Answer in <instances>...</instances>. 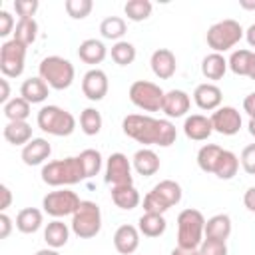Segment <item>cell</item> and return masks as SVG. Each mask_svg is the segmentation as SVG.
Wrapping results in <instances>:
<instances>
[{
	"mask_svg": "<svg viewBox=\"0 0 255 255\" xmlns=\"http://www.w3.org/2000/svg\"><path fill=\"white\" fill-rule=\"evenodd\" d=\"M251 80H255V52H253V60H251V68H249V76Z\"/></svg>",
	"mask_w": 255,
	"mask_h": 255,
	"instance_id": "55",
	"label": "cell"
},
{
	"mask_svg": "<svg viewBox=\"0 0 255 255\" xmlns=\"http://www.w3.org/2000/svg\"><path fill=\"white\" fill-rule=\"evenodd\" d=\"M106 54H108V50H106L104 42H100V40H96V38H88V40H84V42L80 44V48H78V56H80V60L86 62V64H92V66L104 62Z\"/></svg>",
	"mask_w": 255,
	"mask_h": 255,
	"instance_id": "24",
	"label": "cell"
},
{
	"mask_svg": "<svg viewBox=\"0 0 255 255\" xmlns=\"http://www.w3.org/2000/svg\"><path fill=\"white\" fill-rule=\"evenodd\" d=\"M12 28H14V18L10 12L6 10H0V36L6 38L8 34H12Z\"/></svg>",
	"mask_w": 255,
	"mask_h": 255,
	"instance_id": "45",
	"label": "cell"
},
{
	"mask_svg": "<svg viewBox=\"0 0 255 255\" xmlns=\"http://www.w3.org/2000/svg\"><path fill=\"white\" fill-rule=\"evenodd\" d=\"M165 92L147 80H137L129 86V100L133 106H137L143 112H159L163 104Z\"/></svg>",
	"mask_w": 255,
	"mask_h": 255,
	"instance_id": "9",
	"label": "cell"
},
{
	"mask_svg": "<svg viewBox=\"0 0 255 255\" xmlns=\"http://www.w3.org/2000/svg\"><path fill=\"white\" fill-rule=\"evenodd\" d=\"M245 38H247L249 46H251V48H255V24H251V26L245 30Z\"/></svg>",
	"mask_w": 255,
	"mask_h": 255,
	"instance_id": "51",
	"label": "cell"
},
{
	"mask_svg": "<svg viewBox=\"0 0 255 255\" xmlns=\"http://www.w3.org/2000/svg\"><path fill=\"white\" fill-rule=\"evenodd\" d=\"M209 120H211L213 131H217L221 135H235L241 129V114L231 106L217 108Z\"/></svg>",
	"mask_w": 255,
	"mask_h": 255,
	"instance_id": "13",
	"label": "cell"
},
{
	"mask_svg": "<svg viewBox=\"0 0 255 255\" xmlns=\"http://www.w3.org/2000/svg\"><path fill=\"white\" fill-rule=\"evenodd\" d=\"M26 48L18 40H8L0 46V70L4 78H18L24 72V62H26Z\"/></svg>",
	"mask_w": 255,
	"mask_h": 255,
	"instance_id": "10",
	"label": "cell"
},
{
	"mask_svg": "<svg viewBox=\"0 0 255 255\" xmlns=\"http://www.w3.org/2000/svg\"><path fill=\"white\" fill-rule=\"evenodd\" d=\"M126 30H128L126 20L120 18V16H108L100 24V32L106 40H118L120 42V38L126 34Z\"/></svg>",
	"mask_w": 255,
	"mask_h": 255,
	"instance_id": "33",
	"label": "cell"
},
{
	"mask_svg": "<svg viewBox=\"0 0 255 255\" xmlns=\"http://www.w3.org/2000/svg\"><path fill=\"white\" fill-rule=\"evenodd\" d=\"M110 56L112 60L118 64V66H129L133 60H135V46L131 42H126V40H120L112 46L110 50Z\"/></svg>",
	"mask_w": 255,
	"mask_h": 255,
	"instance_id": "35",
	"label": "cell"
},
{
	"mask_svg": "<svg viewBox=\"0 0 255 255\" xmlns=\"http://www.w3.org/2000/svg\"><path fill=\"white\" fill-rule=\"evenodd\" d=\"M151 8L153 6H151L149 0H128L126 6H124V12L131 22H141V20L149 18Z\"/></svg>",
	"mask_w": 255,
	"mask_h": 255,
	"instance_id": "37",
	"label": "cell"
},
{
	"mask_svg": "<svg viewBox=\"0 0 255 255\" xmlns=\"http://www.w3.org/2000/svg\"><path fill=\"white\" fill-rule=\"evenodd\" d=\"M131 161H133L135 171L139 175H143V177H149V175L157 173V169H159V157H157V153L153 149H147V147L137 149L133 153Z\"/></svg>",
	"mask_w": 255,
	"mask_h": 255,
	"instance_id": "23",
	"label": "cell"
},
{
	"mask_svg": "<svg viewBox=\"0 0 255 255\" xmlns=\"http://www.w3.org/2000/svg\"><path fill=\"white\" fill-rule=\"evenodd\" d=\"M0 193H2V205H0V209L4 211V209H8L10 203H12V193H10L8 185H0Z\"/></svg>",
	"mask_w": 255,
	"mask_h": 255,
	"instance_id": "49",
	"label": "cell"
},
{
	"mask_svg": "<svg viewBox=\"0 0 255 255\" xmlns=\"http://www.w3.org/2000/svg\"><path fill=\"white\" fill-rule=\"evenodd\" d=\"M40 78L52 88V90H66L74 82V66L62 56H48L38 66Z\"/></svg>",
	"mask_w": 255,
	"mask_h": 255,
	"instance_id": "5",
	"label": "cell"
},
{
	"mask_svg": "<svg viewBox=\"0 0 255 255\" xmlns=\"http://www.w3.org/2000/svg\"><path fill=\"white\" fill-rule=\"evenodd\" d=\"M165 227H167V223H165L163 215H159V213H143L137 221V229L145 237H159V235H163Z\"/></svg>",
	"mask_w": 255,
	"mask_h": 255,
	"instance_id": "30",
	"label": "cell"
},
{
	"mask_svg": "<svg viewBox=\"0 0 255 255\" xmlns=\"http://www.w3.org/2000/svg\"><path fill=\"white\" fill-rule=\"evenodd\" d=\"M193 100H195V104H197L199 110L211 112V110H217V108L221 106L223 94H221V90H219L215 84H207V82H205V84H199V86L195 88Z\"/></svg>",
	"mask_w": 255,
	"mask_h": 255,
	"instance_id": "17",
	"label": "cell"
},
{
	"mask_svg": "<svg viewBox=\"0 0 255 255\" xmlns=\"http://www.w3.org/2000/svg\"><path fill=\"white\" fill-rule=\"evenodd\" d=\"M68 237H70V229L64 221L60 219H54L46 225L44 229V241L50 245V249H60L68 243Z\"/></svg>",
	"mask_w": 255,
	"mask_h": 255,
	"instance_id": "27",
	"label": "cell"
},
{
	"mask_svg": "<svg viewBox=\"0 0 255 255\" xmlns=\"http://www.w3.org/2000/svg\"><path fill=\"white\" fill-rule=\"evenodd\" d=\"M171 255H201L199 249H181V247H175L171 251Z\"/></svg>",
	"mask_w": 255,
	"mask_h": 255,
	"instance_id": "52",
	"label": "cell"
},
{
	"mask_svg": "<svg viewBox=\"0 0 255 255\" xmlns=\"http://www.w3.org/2000/svg\"><path fill=\"white\" fill-rule=\"evenodd\" d=\"M221 151H223V147H219L217 143H205L197 151V165H199V169L205 171V173H213Z\"/></svg>",
	"mask_w": 255,
	"mask_h": 255,
	"instance_id": "32",
	"label": "cell"
},
{
	"mask_svg": "<svg viewBox=\"0 0 255 255\" xmlns=\"http://www.w3.org/2000/svg\"><path fill=\"white\" fill-rule=\"evenodd\" d=\"M181 201V185L173 179H163L143 197V211L145 213H159L163 215L169 207Z\"/></svg>",
	"mask_w": 255,
	"mask_h": 255,
	"instance_id": "4",
	"label": "cell"
},
{
	"mask_svg": "<svg viewBox=\"0 0 255 255\" xmlns=\"http://www.w3.org/2000/svg\"><path fill=\"white\" fill-rule=\"evenodd\" d=\"M227 72V60L217 54V52H211L203 58L201 62V74L207 78V80H221Z\"/></svg>",
	"mask_w": 255,
	"mask_h": 255,
	"instance_id": "29",
	"label": "cell"
},
{
	"mask_svg": "<svg viewBox=\"0 0 255 255\" xmlns=\"http://www.w3.org/2000/svg\"><path fill=\"white\" fill-rule=\"evenodd\" d=\"M38 36V22L34 18H20L14 28V40L22 42L24 46H30Z\"/></svg>",
	"mask_w": 255,
	"mask_h": 255,
	"instance_id": "34",
	"label": "cell"
},
{
	"mask_svg": "<svg viewBox=\"0 0 255 255\" xmlns=\"http://www.w3.org/2000/svg\"><path fill=\"white\" fill-rule=\"evenodd\" d=\"M243 34H245V32H243L241 24H239L237 20L227 18V20L215 22V24L207 30L205 40H207V46H209L213 52L221 54V52L233 48V46L243 38Z\"/></svg>",
	"mask_w": 255,
	"mask_h": 255,
	"instance_id": "7",
	"label": "cell"
},
{
	"mask_svg": "<svg viewBox=\"0 0 255 255\" xmlns=\"http://www.w3.org/2000/svg\"><path fill=\"white\" fill-rule=\"evenodd\" d=\"M251 60H253V52H251V50H235V52L231 54L227 66H229L231 72L237 74V76H249Z\"/></svg>",
	"mask_w": 255,
	"mask_h": 255,
	"instance_id": "38",
	"label": "cell"
},
{
	"mask_svg": "<svg viewBox=\"0 0 255 255\" xmlns=\"http://www.w3.org/2000/svg\"><path fill=\"white\" fill-rule=\"evenodd\" d=\"M183 131L189 139L193 141H203L207 139L211 133H213V126H211V120L201 116V114H193L189 118H185V124H183Z\"/></svg>",
	"mask_w": 255,
	"mask_h": 255,
	"instance_id": "20",
	"label": "cell"
},
{
	"mask_svg": "<svg viewBox=\"0 0 255 255\" xmlns=\"http://www.w3.org/2000/svg\"><path fill=\"white\" fill-rule=\"evenodd\" d=\"M50 86L38 76V78H28L20 86V98H24L28 104H40L48 98Z\"/></svg>",
	"mask_w": 255,
	"mask_h": 255,
	"instance_id": "21",
	"label": "cell"
},
{
	"mask_svg": "<svg viewBox=\"0 0 255 255\" xmlns=\"http://www.w3.org/2000/svg\"><path fill=\"white\" fill-rule=\"evenodd\" d=\"M38 128L50 135H70L74 129H76V120L74 116L60 108V106H44L40 112H38Z\"/></svg>",
	"mask_w": 255,
	"mask_h": 255,
	"instance_id": "6",
	"label": "cell"
},
{
	"mask_svg": "<svg viewBox=\"0 0 255 255\" xmlns=\"http://www.w3.org/2000/svg\"><path fill=\"white\" fill-rule=\"evenodd\" d=\"M42 227V211L36 207H24L16 215V229L22 233H36Z\"/></svg>",
	"mask_w": 255,
	"mask_h": 255,
	"instance_id": "28",
	"label": "cell"
},
{
	"mask_svg": "<svg viewBox=\"0 0 255 255\" xmlns=\"http://www.w3.org/2000/svg\"><path fill=\"white\" fill-rule=\"evenodd\" d=\"M30 106L24 98H12L8 104H4V116L8 118V122H26V118L30 116Z\"/></svg>",
	"mask_w": 255,
	"mask_h": 255,
	"instance_id": "36",
	"label": "cell"
},
{
	"mask_svg": "<svg viewBox=\"0 0 255 255\" xmlns=\"http://www.w3.org/2000/svg\"><path fill=\"white\" fill-rule=\"evenodd\" d=\"M82 199L76 195V191L70 189H58V191H50L44 199H42V207L48 215L60 219L66 215H74L76 209L80 207Z\"/></svg>",
	"mask_w": 255,
	"mask_h": 255,
	"instance_id": "11",
	"label": "cell"
},
{
	"mask_svg": "<svg viewBox=\"0 0 255 255\" xmlns=\"http://www.w3.org/2000/svg\"><path fill=\"white\" fill-rule=\"evenodd\" d=\"M243 110L249 114V118H255V92H251L249 96H245V100H243Z\"/></svg>",
	"mask_w": 255,
	"mask_h": 255,
	"instance_id": "48",
	"label": "cell"
},
{
	"mask_svg": "<svg viewBox=\"0 0 255 255\" xmlns=\"http://www.w3.org/2000/svg\"><path fill=\"white\" fill-rule=\"evenodd\" d=\"M10 231H12V219L6 213H2L0 215V239H6Z\"/></svg>",
	"mask_w": 255,
	"mask_h": 255,
	"instance_id": "46",
	"label": "cell"
},
{
	"mask_svg": "<svg viewBox=\"0 0 255 255\" xmlns=\"http://www.w3.org/2000/svg\"><path fill=\"white\" fill-rule=\"evenodd\" d=\"M112 201L120 209H135L139 205V193L133 185H116L112 187Z\"/></svg>",
	"mask_w": 255,
	"mask_h": 255,
	"instance_id": "26",
	"label": "cell"
},
{
	"mask_svg": "<svg viewBox=\"0 0 255 255\" xmlns=\"http://www.w3.org/2000/svg\"><path fill=\"white\" fill-rule=\"evenodd\" d=\"M239 161H241L243 169H245L249 175H255V143H249V145L243 147Z\"/></svg>",
	"mask_w": 255,
	"mask_h": 255,
	"instance_id": "44",
	"label": "cell"
},
{
	"mask_svg": "<svg viewBox=\"0 0 255 255\" xmlns=\"http://www.w3.org/2000/svg\"><path fill=\"white\" fill-rule=\"evenodd\" d=\"M114 245L118 253L122 255H131L139 247V231L133 225H120L114 233Z\"/></svg>",
	"mask_w": 255,
	"mask_h": 255,
	"instance_id": "19",
	"label": "cell"
},
{
	"mask_svg": "<svg viewBox=\"0 0 255 255\" xmlns=\"http://www.w3.org/2000/svg\"><path fill=\"white\" fill-rule=\"evenodd\" d=\"M40 175H42V181L52 187L74 185V183H80L82 179H86L80 157H64V159L50 161L42 167Z\"/></svg>",
	"mask_w": 255,
	"mask_h": 255,
	"instance_id": "2",
	"label": "cell"
},
{
	"mask_svg": "<svg viewBox=\"0 0 255 255\" xmlns=\"http://www.w3.org/2000/svg\"><path fill=\"white\" fill-rule=\"evenodd\" d=\"M239 6L245 10H255V2L253 0H239Z\"/></svg>",
	"mask_w": 255,
	"mask_h": 255,
	"instance_id": "53",
	"label": "cell"
},
{
	"mask_svg": "<svg viewBox=\"0 0 255 255\" xmlns=\"http://www.w3.org/2000/svg\"><path fill=\"white\" fill-rule=\"evenodd\" d=\"M0 86H2V96H0V102L2 104H8L10 102V86H8V80H0Z\"/></svg>",
	"mask_w": 255,
	"mask_h": 255,
	"instance_id": "50",
	"label": "cell"
},
{
	"mask_svg": "<svg viewBox=\"0 0 255 255\" xmlns=\"http://www.w3.org/2000/svg\"><path fill=\"white\" fill-rule=\"evenodd\" d=\"M4 139L12 145H26L32 141V128L26 122H8L4 126Z\"/></svg>",
	"mask_w": 255,
	"mask_h": 255,
	"instance_id": "25",
	"label": "cell"
},
{
	"mask_svg": "<svg viewBox=\"0 0 255 255\" xmlns=\"http://www.w3.org/2000/svg\"><path fill=\"white\" fill-rule=\"evenodd\" d=\"M243 203H245V207H247L249 211L255 213V185L249 187V189L245 191V195H243Z\"/></svg>",
	"mask_w": 255,
	"mask_h": 255,
	"instance_id": "47",
	"label": "cell"
},
{
	"mask_svg": "<svg viewBox=\"0 0 255 255\" xmlns=\"http://www.w3.org/2000/svg\"><path fill=\"white\" fill-rule=\"evenodd\" d=\"M102 229V211L96 201H82L72 215V231L80 239L96 237Z\"/></svg>",
	"mask_w": 255,
	"mask_h": 255,
	"instance_id": "8",
	"label": "cell"
},
{
	"mask_svg": "<svg viewBox=\"0 0 255 255\" xmlns=\"http://www.w3.org/2000/svg\"><path fill=\"white\" fill-rule=\"evenodd\" d=\"M205 239H215V241H225L231 235V219L225 213H217L205 221Z\"/></svg>",
	"mask_w": 255,
	"mask_h": 255,
	"instance_id": "22",
	"label": "cell"
},
{
	"mask_svg": "<svg viewBox=\"0 0 255 255\" xmlns=\"http://www.w3.org/2000/svg\"><path fill=\"white\" fill-rule=\"evenodd\" d=\"M64 8H66V12H68L70 18H74V20H84V18L92 12L94 2H92V0H66Z\"/></svg>",
	"mask_w": 255,
	"mask_h": 255,
	"instance_id": "41",
	"label": "cell"
},
{
	"mask_svg": "<svg viewBox=\"0 0 255 255\" xmlns=\"http://www.w3.org/2000/svg\"><path fill=\"white\" fill-rule=\"evenodd\" d=\"M247 128H249V133L255 137V118H251V120H249V126H247Z\"/></svg>",
	"mask_w": 255,
	"mask_h": 255,
	"instance_id": "56",
	"label": "cell"
},
{
	"mask_svg": "<svg viewBox=\"0 0 255 255\" xmlns=\"http://www.w3.org/2000/svg\"><path fill=\"white\" fill-rule=\"evenodd\" d=\"M124 133L137 143L143 145H159V147H169L175 143L177 131L175 126L169 120H155L149 116H139V114H129L122 122Z\"/></svg>",
	"mask_w": 255,
	"mask_h": 255,
	"instance_id": "1",
	"label": "cell"
},
{
	"mask_svg": "<svg viewBox=\"0 0 255 255\" xmlns=\"http://www.w3.org/2000/svg\"><path fill=\"white\" fill-rule=\"evenodd\" d=\"M36 255H60L56 249H40V251H36Z\"/></svg>",
	"mask_w": 255,
	"mask_h": 255,
	"instance_id": "54",
	"label": "cell"
},
{
	"mask_svg": "<svg viewBox=\"0 0 255 255\" xmlns=\"http://www.w3.org/2000/svg\"><path fill=\"white\" fill-rule=\"evenodd\" d=\"M201 255H227V245L225 241H215V239H203L199 245Z\"/></svg>",
	"mask_w": 255,
	"mask_h": 255,
	"instance_id": "42",
	"label": "cell"
},
{
	"mask_svg": "<svg viewBox=\"0 0 255 255\" xmlns=\"http://www.w3.org/2000/svg\"><path fill=\"white\" fill-rule=\"evenodd\" d=\"M106 183L116 185H133V177H131V163L128 159V155L116 151L108 157L106 163Z\"/></svg>",
	"mask_w": 255,
	"mask_h": 255,
	"instance_id": "12",
	"label": "cell"
},
{
	"mask_svg": "<svg viewBox=\"0 0 255 255\" xmlns=\"http://www.w3.org/2000/svg\"><path fill=\"white\" fill-rule=\"evenodd\" d=\"M52 153V145L44 137H34L22 147V161L26 165H40L44 163Z\"/></svg>",
	"mask_w": 255,
	"mask_h": 255,
	"instance_id": "18",
	"label": "cell"
},
{
	"mask_svg": "<svg viewBox=\"0 0 255 255\" xmlns=\"http://www.w3.org/2000/svg\"><path fill=\"white\" fill-rule=\"evenodd\" d=\"M78 157H80V163L84 167L86 179L100 173V169H102V153L98 149H84Z\"/></svg>",
	"mask_w": 255,
	"mask_h": 255,
	"instance_id": "40",
	"label": "cell"
},
{
	"mask_svg": "<svg viewBox=\"0 0 255 255\" xmlns=\"http://www.w3.org/2000/svg\"><path fill=\"white\" fill-rule=\"evenodd\" d=\"M108 88H110L108 76H106V72H102V70H98V68L88 70V72L84 74V78H82V92H84V96H86L88 100H92V102L104 100L106 94H108Z\"/></svg>",
	"mask_w": 255,
	"mask_h": 255,
	"instance_id": "14",
	"label": "cell"
},
{
	"mask_svg": "<svg viewBox=\"0 0 255 255\" xmlns=\"http://www.w3.org/2000/svg\"><path fill=\"white\" fill-rule=\"evenodd\" d=\"M191 100L183 90H169L163 96V104H161V112H165V116L169 118H181L189 112Z\"/></svg>",
	"mask_w": 255,
	"mask_h": 255,
	"instance_id": "16",
	"label": "cell"
},
{
	"mask_svg": "<svg viewBox=\"0 0 255 255\" xmlns=\"http://www.w3.org/2000/svg\"><path fill=\"white\" fill-rule=\"evenodd\" d=\"M237 169H239V157L233 151L223 149L221 155H219V159H217V165H215L213 173L219 179H231V177H235Z\"/></svg>",
	"mask_w": 255,
	"mask_h": 255,
	"instance_id": "31",
	"label": "cell"
},
{
	"mask_svg": "<svg viewBox=\"0 0 255 255\" xmlns=\"http://www.w3.org/2000/svg\"><path fill=\"white\" fill-rule=\"evenodd\" d=\"M80 128L86 135H96L102 129V114L96 108H86L80 114Z\"/></svg>",
	"mask_w": 255,
	"mask_h": 255,
	"instance_id": "39",
	"label": "cell"
},
{
	"mask_svg": "<svg viewBox=\"0 0 255 255\" xmlns=\"http://www.w3.org/2000/svg\"><path fill=\"white\" fill-rule=\"evenodd\" d=\"M38 6H40L38 0H16L14 2V10L20 18H32L36 14Z\"/></svg>",
	"mask_w": 255,
	"mask_h": 255,
	"instance_id": "43",
	"label": "cell"
},
{
	"mask_svg": "<svg viewBox=\"0 0 255 255\" xmlns=\"http://www.w3.org/2000/svg\"><path fill=\"white\" fill-rule=\"evenodd\" d=\"M149 64H151V72H153L159 80H169V78L175 74V70H177L175 56H173V52L167 50V48L155 50V52L151 54Z\"/></svg>",
	"mask_w": 255,
	"mask_h": 255,
	"instance_id": "15",
	"label": "cell"
},
{
	"mask_svg": "<svg viewBox=\"0 0 255 255\" xmlns=\"http://www.w3.org/2000/svg\"><path fill=\"white\" fill-rule=\"evenodd\" d=\"M205 231V217L197 209H183L177 215V247L199 249Z\"/></svg>",
	"mask_w": 255,
	"mask_h": 255,
	"instance_id": "3",
	"label": "cell"
}]
</instances>
